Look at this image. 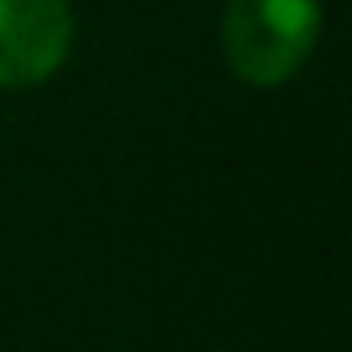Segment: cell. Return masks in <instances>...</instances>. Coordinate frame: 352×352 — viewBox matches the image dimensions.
<instances>
[{"label":"cell","mask_w":352,"mask_h":352,"mask_svg":"<svg viewBox=\"0 0 352 352\" xmlns=\"http://www.w3.org/2000/svg\"><path fill=\"white\" fill-rule=\"evenodd\" d=\"M321 32V0H228L223 50L241 80L281 85L303 67Z\"/></svg>","instance_id":"6da1fadb"},{"label":"cell","mask_w":352,"mask_h":352,"mask_svg":"<svg viewBox=\"0 0 352 352\" xmlns=\"http://www.w3.org/2000/svg\"><path fill=\"white\" fill-rule=\"evenodd\" d=\"M72 50L67 0H0V89L50 80Z\"/></svg>","instance_id":"7a4b0ae2"}]
</instances>
